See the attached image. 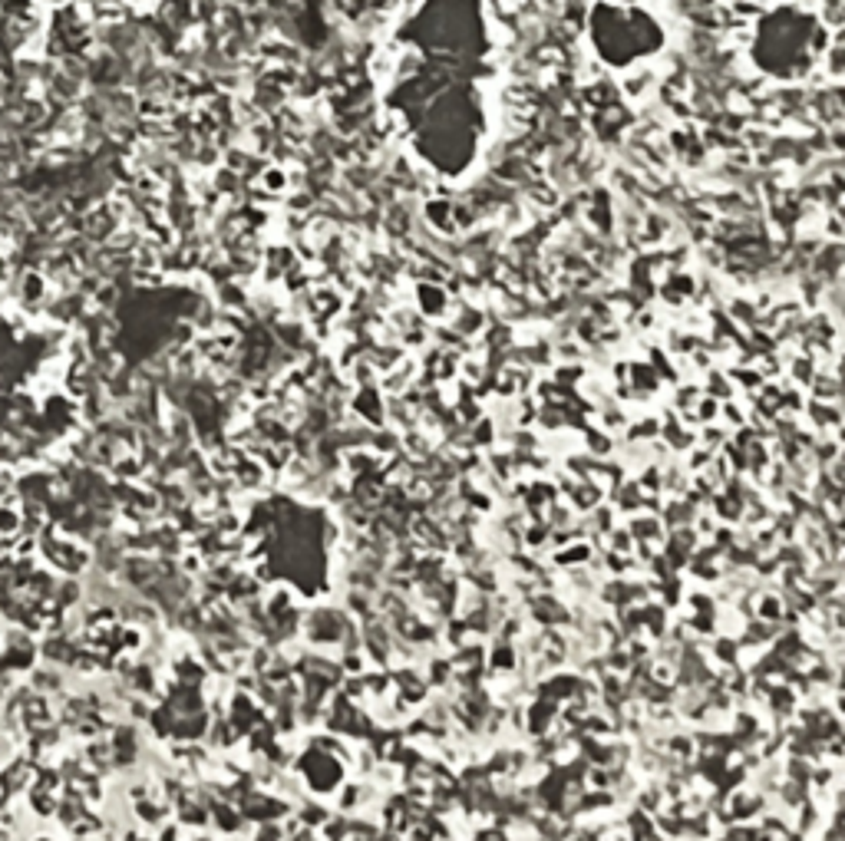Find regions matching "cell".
<instances>
[{
  "label": "cell",
  "instance_id": "6da1fadb",
  "mask_svg": "<svg viewBox=\"0 0 845 841\" xmlns=\"http://www.w3.org/2000/svg\"><path fill=\"white\" fill-rule=\"evenodd\" d=\"M658 70H654V63L650 60H634V63H628L624 70H621V76L614 80L618 83V93L624 103H648L650 96H654V90H658Z\"/></svg>",
  "mask_w": 845,
  "mask_h": 841
},
{
  "label": "cell",
  "instance_id": "7a4b0ae2",
  "mask_svg": "<svg viewBox=\"0 0 845 841\" xmlns=\"http://www.w3.org/2000/svg\"><path fill=\"white\" fill-rule=\"evenodd\" d=\"M608 4H614V7H634L638 0H608Z\"/></svg>",
  "mask_w": 845,
  "mask_h": 841
},
{
  "label": "cell",
  "instance_id": "3957f363",
  "mask_svg": "<svg viewBox=\"0 0 845 841\" xmlns=\"http://www.w3.org/2000/svg\"><path fill=\"white\" fill-rule=\"evenodd\" d=\"M638 4H644V0H638Z\"/></svg>",
  "mask_w": 845,
  "mask_h": 841
}]
</instances>
